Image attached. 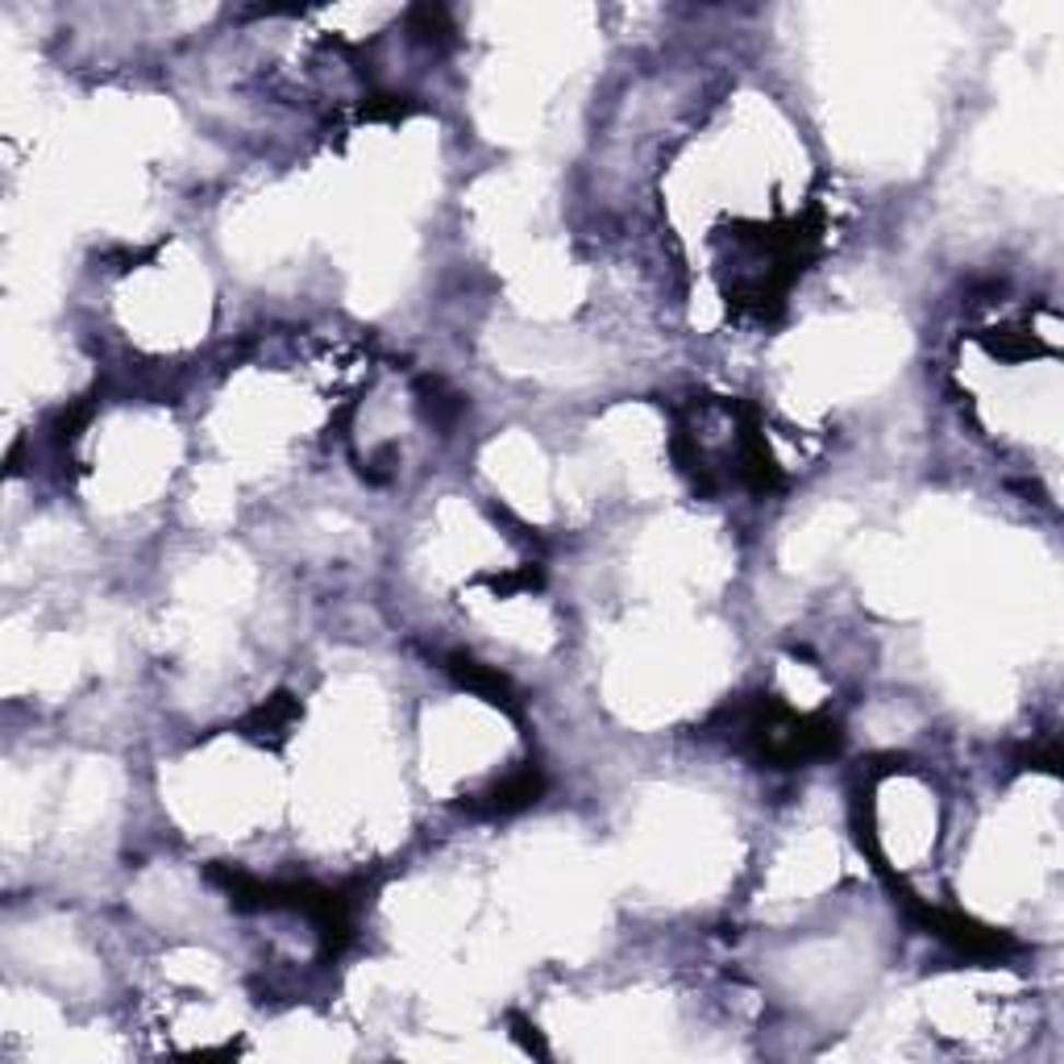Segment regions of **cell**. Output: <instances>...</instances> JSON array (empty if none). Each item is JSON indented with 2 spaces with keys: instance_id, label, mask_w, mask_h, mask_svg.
Wrapping results in <instances>:
<instances>
[{
  "instance_id": "1",
  "label": "cell",
  "mask_w": 1064,
  "mask_h": 1064,
  "mask_svg": "<svg viewBox=\"0 0 1064 1064\" xmlns=\"http://www.w3.org/2000/svg\"><path fill=\"white\" fill-rule=\"evenodd\" d=\"M537 794H541V777H537L533 770H521L491 791L487 811H516V807H524V803H533Z\"/></svg>"
}]
</instances>
